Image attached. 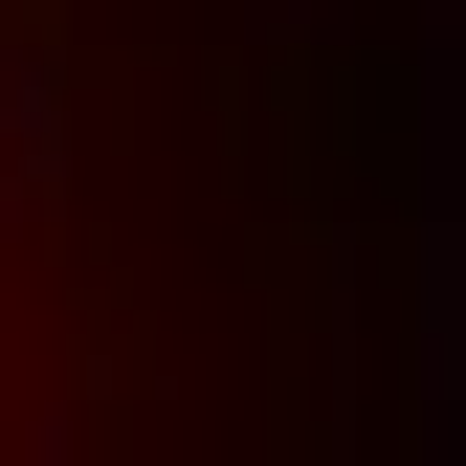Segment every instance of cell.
<instances>
[{
  "label": "cell",
  "instance_id": "6da1fadb",
  "mask_svg": "<svg viewBox=\"0 0 466 466\" xmlns=\"http://www.w3.org/2000/svg\"><path fill=\"white\" fill-rule=\"evenodd\" d=\"M0 466H466V0H0Z\"/></svg>",
  "mask_w": 466,
  "mask_h": 466
}]
</instances>
